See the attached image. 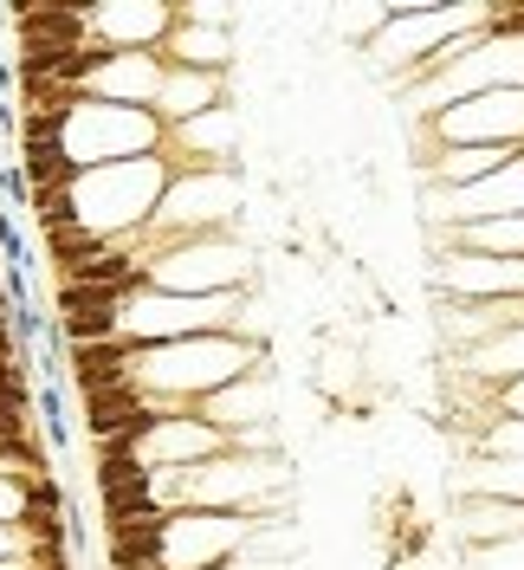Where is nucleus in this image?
Listing matches in <instances>:
<instances>
[{
    "label": "nucleus",
    "instance_id": "obj_11",
    "mask_svg": "<svg viewBox=\"0 0 524 570\" xmlns=\"http://www.w3.org/2000/svg\"><path fill=\"white\" fill-rule=\"evenodd\" d=\"M156 85H162V59L156 52H105L98 66L85 71V98L91 105H123V110H149L156 105Z\"/></svg>",
    "mask_w": 524,
    "mask_h": 570
},
{
    "label": "nucleus",
    "instance_id": "obj_8",
    "mask_svg": "<svg viewBox=\"0 0 524 570\" xmlns=\"http://www.w3.org/2000/svg\"><path fill=\"white\" fill-rule=\"evenodd\" d=\"M434 298H524V259H492V253L441 247L427 266Z\"/></svg>",
    "mask_w": 524,
    "mask_h": 570
},
{
    "label": "nucleus",
    "instance_id": "obj_14",
    "mask_svg": "<svg viewBox=\"0 0 524 570\" xmlns=\"http://www.w3.org/2000/svg\"><path fill=\"white\" fill-rule=\"evenodd\" d=\"M66 344H110L117 337V298L91 285H59V331Z\"/></svg>",
    "mask_w": 524,
    "mask_h": 570
},
{
    "label": "nucleus",
    "instance_id": "obj_7",
    "mask_svg": "<svg viewBox=\"0 0 524 570\" xmlns=\"http://www.w3.org/2000/svg\"><path fill=\"white\" fill-rule=\"evenodd\" d=\"M427 137H441L447 149H473V142H505L524 149V85L518 91H479L459 98L441 117H427Z\"/></svg>",
    "mask_w": 524,
    "mask_h": 570
},
{
    "label": "nucleus",
    "instance_id": "obj_23",
    "mask_svg": "<svg viewBox=\"0 0 524 570\" xmlns=\"http://www.w3.org/2000/svg\"><path fill=\"white\" fill-rule=\"evenodd\" d=\"M0 525H20V480L0 473Z\"/></svg>",
    "mask_w": 524,
    "mask_h": 570
},
{
    "label": "nucleus",
    "instance_id": "obj_2",
    "mask_svg": "<svg viewBox=\"0 0 524 570\" xmlns=\"http://www.w3.org/2000/svg\"><path fill=\"white\" fill-rule=\"evenodd\" d=\"M162 188H169V163H162V156H142V163H110V169L71 176L66 202H71V220H78L91 240L123 247V240H137L142 227H149Z\"/></svg>",
    "mask_w": 524,
    "mask_h": 570
},
{
    "label": "nucleus",
    "instance_id": "obj_10",
    "mask_svg": "<svg viewBox=\"0 0 524 570\" xmlns=\"http://www.w3.org/2000/svg\"><path fill=\"white\" fill-rule=\"evenodd\" d=\"M175 27V7L137 0V7H85V39L98 52H156Z\"/></svg>",
    "mask_w": 524,
    "mask_h": 570
},
{
    "label": "nucleus",
    "instance_id": "obj_4",
    "mask_svg": "<svg viewBox=\"0 0 524 570\" xmlns=\"http://www.w3.org/2000/svg\"><path fill=\"white\" fill-rule=\"evenodd\" d=\"M162 149V124L149 110H123V105H85L59 124V156L71 163V176L85 169H110V163H142Z\"/></svg>",
    "mask_w": 524,
    "mask_h": 570
},
{
    "label": "nucleus",
    "instance_id": "obj_12",
    "mask_svg": "<svg viewBox=\"0 0 524 570\" xmlns=\"http://www.w3.org/2000/svg\"><path fill=\"white\" fill-rule=\"evenodd\" d=\"M156 59L175 71H214V78H227V71L240 66V39L220 33V27H188L181 13H175L169 39L156 46Z\"/></svg>",
    "mask_w": 524,
    "mask_h": 570
},
{
    "label": "nucleus",
    "instance_id": "obj_1",
    "mask_svg": "<svg viewBox=\"0 0 524 570\" xmlns=\"http://www.w3.org/2000/svg\"><path fill=\"white\" fill-rule=\"evenodd\" d=\"M253 370H273V344H240L227 331L214 337H181V344H130V390H142L156 409L188 415L201 395L240 383Z\"/></svg>",
    "mask_w": 524,
    "mask_h": 570
},
{
    "label": "nucleus",
    "instance_id": "obj_19",
    "mask_svg": "<svg viewBox=\"0 0 524 570\" xmlns=\"http://www.w3.org/2000/svg\"><path fill=\"white\" fill-rule=\"evenodd\" d=\"M383 27H388V7H337V13H330V33L356 39V46H369Z\"/></svg>",
    "mask_w": 524,
    "mask_h": 570
},
{
    "label": "nucleus",
    "instance_id": "obj_13",
    "mask_svg": "<svg viewBox=\"0 0 524 570\" xmlns=\"http://www.w3.org/2000/svg\"><path fill=\"white\" fill-rule=\"evenodd\" d=\"M234 78V71H227ZM227 78H214V71H175L162 66V85H156V105H149V117L162 124V130H175V124H188V117H201V110L214 105H234L227 98Z\"/></svg>",
    "mask_w": 524,
    "mask_h": 570
},
{
    "label": "nucleus",
    "instance_id": "obj_21",
    "mask_svg": "<svg viewBox=\"0 0 524 570\" xmlns=\"http://www.w3.org/2000/svg\"><path fill=\"white\" fill-rule=\"evenodd\" d=\"M0 195H7L13 208H27V202H33V188H27V176H20V163H0Z\"/></svg>",
    "mask_w": 524,
    "mask_h": 570
},
{
    "label": "nucleus",
    "instance_id": "obj_22",
    "mask_svg": "<svg viewBox=\"0 0 524 570\" xmlns=\"http://www.w3.org/2000/svg\"><path fill=\"white\" fill-rule=\"evenodd\" d=\"M214 570H305V564H291V558H253V551H240V558H227V564H214Z\"/></svg>",
    "mask_w": 524,
    "mask_h": 570
},
{
    "label": "nucleus",
    "instance_id": "obj_18",
    "mask_svg": "<svg viewBox=\"0 0 524 570\" xmlns=\"http://www.w3.org/2000/svg\"><path fill=\"white\" fill-rule=\"evenodd\" d=\"M33 409H39V434H46V448H66L71 441V415H66L59 383H33Z\"/></svg>",
    "mask_w": 524,
    "mask_h": 570
},
{
    "label": "nucleus",
    "instance_id": "obj_9",
    "mask_svg": "<svg viewBox=\"0 0 524 570\" xmlns=\"http://www.w3.org/2000/svg\"><path fill=\"white\" fill-rule=\"evenodd\" d=\"M188 415H195V422H208V428H220L227 441H240V434H253V428L279 422V383H273V370H253V376H240V383L201 395Z\"/></svg>",
    "mask_w": 524,
    "mask_h": 570
},
{
    "label": "nucleus",
    "instance_id": "obj_24",
    "mask_svg": "<svg viewBox=\"0 0 524 570\" xmlns=\"http://www.w3.org/2000/svg\"><path fill=\"white\" fill-rule=\"evenodd\" d=\"M13 558H27V532L20 525H0V564H13Z\"/></svg>",
    "mask_w": 524,
    "mask_h": 570
},
{
    "label": "nucleus",
    "instance_id": "obj_20",
    "mask_svg": "<svg viewBox=\"0 0 524 570\" xmlns=\"http://www.w3.org/2000/svg\"><path fill=\"white\" fill-rule=\"evenodd\" d=\"M473 564H479V570H524V538L492 544V551H473Z\"/></svg>",
    "mask_w": 524,
    "mask_h": 570
},
{
    "label": "nucleus",
    "instance_id": "obj_16",
    "mask_svg": "<svg viewBox=\"0 0 524 570\" xmlns=\"http://www.w3.org/2000/svg\"><path fill=\"white\" fill-rule=\"evenodd\" d=\"M459 376L479 383V390H505V383H524V331H498L486 344L459 351Z\"/></svg>",
    "mask_w": 524,
    "mask_h": 570
},
{
    "label": "nucleus",
    "instance_id": "obj_6",
    "mask_svg": "<svg viewBox=\"0 0 524 570\" xmlns=\"http://www.w3.org/2000/svg\"><path fill=\"white\" fill-rule=\"evenodd\" d=\"M259 532V519L246 512H169L162 519V551L156 564L162 570H214L227 558H240Z\"/></svg>",
    "mask_w": 524,
    "mask_h": 570
},
{
    "label": "nucleus",
    "instance_id": "obj_5",
    "mask_svg": "<svg viewBox=\"0 0 524 570\" xmlns=\"http://www.w3.org/2000/svg\"><path fill=\"white\" fill-rule=\"evenodd\" d=\"M149 285L181 292V298H220L253 285V247L234 234H201V240H162L149 247Z\"/></svg>",
    "mask_w": 524,
    "mask_h": 570
},
{
    "label": "nucleus",
    "instance_id": "obj_17",
    "mask_svg": "<svg viewBox=\"0 0 524 570\" xmlns=\"http://www.w3.org/2000/svg\"><path fill=\"white\" fill-rule=\"evenodd\" d=\"M441 247H466V253H492V259H524V214H498V220H466L447 227Z\"/></svg>",
    "mask_w": 524,
    "mask_h": 570
},
{
    "label": "nucleus",
    "instance_id": "obj_15",
    "mask_svg": "<svg viewBox=\"0 0 524 570\" xmlns=\"http://www.w3.org/2000/svg\"><path fill=\"white\" fill-rule=\"evenodd\" d=\"M162 519H169V512H123V519H105L110 570H156V551H162Z\"/></svg>",
    "mask_w": 524,
    "mask_h": 570
},
{
    "label": "nucleus",
    "instance_id": "obj_3",
    "mask_svg": "<svg viewBox=\"0 0 524 570\" xmlns=\"http://www.w3.org/2000/svg\"><path fill=\"white\" fill-rule=\"evenodd\" d=\"M486 27V7H427V0H408V7H388V27L363 52L376 71H395L402 85H415L421 71L434 66V52L447 39Z\"/></svg>",
    "mask_w": 524,
    "mask_h": 570
}]
</instances>
